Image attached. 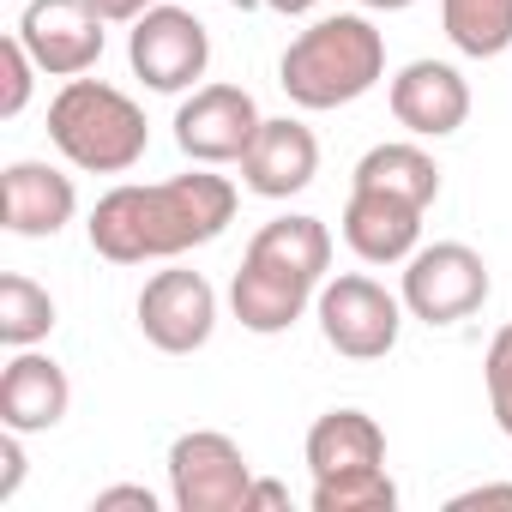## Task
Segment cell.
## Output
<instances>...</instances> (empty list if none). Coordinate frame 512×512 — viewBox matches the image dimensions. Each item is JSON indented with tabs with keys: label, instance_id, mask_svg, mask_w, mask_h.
I'll use <instances>...</instances> for the list:
<instances>
[{
	"label": "cell",
	"instance_id": "cell-2",
	"mask_svg": "<svg viewBox=\"0 0 512 512\" xmlns=\"http://www.w3.org/2000/svg\"><path fill=\"white\" fill-rule=\"evenodd\" d=\"M326 272H332V229L308 211L272 217V223L253 229V241L241 253V272L229 284V308L253 338H278L308 314Z\"/></svg>",
	"mask_w": 512,
	"mask_h": 512
},
{
	"label": "cell",
	"instance_id": "cell-20",
	"mask_svg": "<svg viewBox=\"0 0 512 512\" xmlns=\"http://www.w3.org/2000/svg\"><path fill=\"white\" fill-rule=\"evenodd\" d=\"M55 332V296L25 278V272H7L0 278V344L7 350H31Z\"/></svg>",
	"mask_w": 512,
	"mask_h": 512
},
{
	"label": "cell",
	"instance_id": "cell-3",
	"mask_svg": "<svg viewBox=\"0 0 512 512\" xmlns=\"http://www.w3.org/2000/svg\"><path fill=\"white\" fill-rule=\"evenodd\" d=\"M386 79V37L368 13H326L290 37L278 61V85L296 109H350Z\"/></svg>",
	"mask_w": 512,
	"mask_h": 512
},
{
	"label": "cell",
	"instance_id": "cell-1",
	"mask_svg": "<svg viewBox=\"0 0 512 512\" xmlns=\"http://www.w3.org/2000/svg\"><path fill=\"white\" fill-rule=\"evenodd\" d=\"M235 223V181L193 163L169 181H121L91 211V247L109 266H145V260H181V253L217 241Z\"/></svg>",
	"mask_w": 512,
	"mask_h": 512
},
{
	"label": "cell",
	"instance_id": "cell-21",
	"mask_svg": "<svg viewBox=\"0 0 512 512\" xmlns=\"http://www.w3.org/2000/svg\"><path fill=\"white\" fill-rule=\"evenodd\" d=\"M308 506L314 512H392L398 506V482L386 476V464L344 470V476H314Z\"/></svg>",
	"mask_w": 512,
	"mask_h": 512
},
{
	"label": "cell",
	"instance_id": "cell-9",
	"mask_svg": "<svg viewBox=\"0 0 512 512\" xmlns=\"http://www.w3.org/2000/svg\"><path fill=\"white\" fill-rule=\"evenodd\" d=\"M133 314H139V332H145L151 350H163V356H193V350H205L211 332H217V290L205 284V272L169 266V272L145 278Z\"/></svg>",
	"mask_w": 512,
	"mask_h": 512
},
{
	"label": "cell",
	"instance_id": "cell-28",
	"mask_svg": "<svg viewBox=\"0 0 512 512\" xmlns=\"http://www.w3.org/2000/svg\"><path fill=\"white\" fill-rule=\"evenodd\" d=\"M253 506H290V488L284 482H260V476H253V494H247V512Z\"/></svg>",
	"mask_w": 512,
	"mask_h": 512
},
{
	"label": "cell",
	"instance_id": "cell-5",
	"mask_svg": "<svg viewBox=\"0 0 512 512\" xmlns=\"http://www.w3.org/2000/svg\"><path fill=\"white\" fill-rule=\"evenodd\" d=\"M488 266L470 241H434V247H416L404 260V314L422 320V326H458L470 320L482 302H488Z\"/></svg>",
	"mask_w": 512,
	"mask_h": 512
},
{
	"label": "cell",
	"instance_id": "cell-13",
	"mask_svg": "<svg viewBox=\"0 0 512 512\" xmlns=\"http://www.w3.org/2000/svg\"><path fill=\"white\" fill-rule=\"evenodd\" d=\"M386 103H392V121L410 139H452L470 121V85H464V73L452 61H410V67H398Z\"/></svg>",
	"mask_w": 512,
	"mask_h": 512
},
{
	"label": "cell",
	"instance_id": "cell-27",
	"mask_svg": "<svg viewBox=\"0 0 512 512\" xmlns=\"http://www.w3.org/2000/svg\"><path fill=\"white\" fill-rule=\"evenodd\" d=\"M85 7L103 19V25H133V19H145L157 0H85Z\"/></svg>",
	"mask_w": 512,
	"mask_h": 512
},
{
	"label": "cell",
	"instance_id": "cell-15",
	"mask_svg": "<svg viewBox=\"0 0 512 512\" xmlns=\"http://www.w3.org/2000/svg\"><path fill=\"white\" fill-rule=\"evenodd\" d=\"M73 410V380L55 356L13 350V362L0 368V428H19V434H49L61 428V416Z\"/></svg>",
	"mask_w": 512,
	"mask_h": 512
},
{
	"label": "cell",
	"instance_id": "cell-11",
	"mask_svg": "<svg viewBox=\"0 0 512 512\" xmlns=\"http://www.w3.org/2000/svg\"><path fill=\"white\" fill-rule=\"evenodd\" d=\"M19 43L49 79H85L103 61V19L85 0H25Z\"/></svg>",
	"mask_w": 512,
	"mask_h": 512
},
{
	"label": "cell",
	"instance_id": "cell-8",
	"mask_svg": "<svg viewBox=\"0 0 512 512\" xmlns=\"http://www.w3.org/2000/svg\"><path fill=\"white\" fill-rule=\"evenodd\" d=\"M127 61H133V79H139L145 91L181 97V91H193V79H205V67H211V31H205L187 7H151V13L133 19V31H127Z\"/></svg>",
	"mask_w": 512,
	"mask_h": 512
},
{
	"label": "cell",
	"instance_id": "cell-10",
	"mask_svg": "<svg viewBox=\"0 0 512 512\" xmlns=\"http://www.w3.org/2000/svg\"><path fill=\"white\" fill-rule=\"evenodd\" d=\"M260 103L241 85H193V97L175 109V145L187 163H205V169H223V163H241L253 133H260Z\"/></svg>",
	"mask_w": 512,
	"mask_h": 512
},
{
	"label": "cell",
	"instance_id": "cell-22",
	"mask_svg": "<svg viewBox=\"0 0 512 512\" xmlns=\"http://www.w3.org/2000/svg\"><path fill=\"white\" fill-rule=\"evenodd\" d=\"M37 61H31V49L19 43V31L0 43V115H25V103H31V85H37Z\"/></svg>",
	"mask_w": 512,
	"mask_h": 512
},
{
	"label": "cell",
	"instance_id": "cell-29",
	"mask_svg": "<svg viewBox=\"0 0 512 512\" xmlns=\"http://www.w3.org/2000/svg\"><path fill=\"white\" fill-rule=\"evenodd\" d=\"M266 7H272V13H284V19H308L320 0H266Z\"/></svg>",
	"mask_w": 512,
	"mask_h": 512
},
{
	"label": "cell",
	"instance_id": "cell-17",
	"mask_svg": "<svg viewBox=\"0 0 512 512\" xmlns=\"http://www.w3.org/2000/svg\"><path fill=\"white\" fill-rule=\"evenodd\" d=\"M308 470L314 476H344V470H368V464H386V428L368 416V410H326L314 428H308Z\"/></svg>",
	"mask_w": 512,
	"mask_h": 512
},
{
	"label": "cell",
	"instance_id": "cell-30",
	"mask_svg": "<svg viewBox=\"0 0 512 512\" xmlns=\"http://www.w3.org/2000/svg\"><path fill=\"white\" fill-rule=\"evenodd\" d=\"M356 7H368V13H404V7H416V0H356Z\"/></svg>",
	"mask_w": 512,
	"mask_h": 512
},
{
	"label": "cell",
	"instance_id": "cell-24",
	"mask_svg": "<svg viewBox=\"0 0 512 512\" xmlns=\"http://www.w3.org/2000/svg\"><path fill=\"white\" fill-rule=\"evenodd\" d=\"M19 482H25V434L7 428V434H0V506L19 494Z\"/></svg>",
	"mask_w": 512,
	"mask_h": 512
},
{
	"label": "cell",
	"instance_id": "cell-6",
	"mask_svg": "<svg viewBox=\"0 0 512 512\" xmlns=\"http://www.w3.org/2000/svg\"><path fill=\"white\" fill-rule=\"evenodd\" d=\"M314 320H320V332H326V344L338 356L380 362V356H392V344L404 332V296H392L368 272H344V278H326L320 284Z\"/></svg>",
	"mask_w": 512,
	"mask_h": 512
},
{
	"label": "cell",
	"instance_id": "cell-14",
	"mask_svg": "<svg viewBox=\"0 0 512 512\" xmlns=\"http://www.w3.org/2000/svg\"><path fill=\"white\" fill-rule=\"evenodd\" d=\"M314 175H320L314 127H302L290 115H266L253 145H247V157H241V187L260 193V199H290V193L314 187Z\"/></svg>",
	"mask_w": 512,
	"mask_h": 512
},
{
	"label": "cell",
	"instance_id": "cell-25",
	"mask_svg": "<svg viewBox=\"0 0 512 512\" xmlns=\"http://www.w3.org/2000/svg\"><path fill=\"white\" fill-rule=\"evenodd\" d=\"M97 512H109V506H139V512H157V494L151 488H139V482H121V488H97V500H91Z\"/></svg>",
	"mask_w": 512,
	"mask_h": 512
},
{
	"label": "cell",
	"instance_id": "cell-16",
	"mask_svg": "<svg viewBox=\"0 0 512 512\" xmlns=\"http://www.w3.org/2000/svg\"><path fill=\"white\" fill-rule=\"evenodd\" d=\"M0 193H7V229L25 235V241H49L73 223L79 211V187L73 175H61L55 163H37V157H19L0 175Z\"/></svg>",
	"mask_w": 512,
	"mask_h": 512
},
{
	"label": "cell",
	"instance_id": "cell-12",
	"mask_svg": "<svg viewBox=\"0 0 512 512\" xmlns=\"http://www.w3.org/2000/svg\"><path fill=\"white\" fill-rule=\"evenodd\" d=\"M422 217L428 205L386 193V187H356L350 181V205H344V241L362 266H404L422 247Z\"/></svg>",
	"mask_w": 512,
	"mask_h": 512
},
{
	"label": "cell",
	"instance_id": "cell-18",
	"mask_svg": "<svg viewBox=\"0 0 512 512\" xmlns=\"http://www.w3.org/2000/svg\"><path fill=\"white\" fill-rule=\"evenodd\" d=\"M350 181H356V187L404 193V199H416V205H434V199H440V163H434L416 139H392V145L362 151V163H356Z\"/></svg>",
	"mask_w": 512,
	"mask_h": 512
},
{
	"label": "cell",
	"instance_id": "cell-7",
	"mask_svg": "<svg viewBox=\"0 0 512 512\" xmlns=\"http://www.w3.org/2000/svg\"><path fill=\"white\" fill-rule=\"evenodd\" d=\"M163 470H169V500L181 512H247L253 464L229 434H217V428L175 434Z\"/></svg>",
	"mask_w": 512,
	"mask_h": 512
},
{
	"label": "cell",
	"instance_id": "cell-23",
	"mask_svg": "<svg viewBox=\"0 0 512 512\" xmlns=\"http://www.w3.org/2000/svg\"><path fill=\"white\" fill-rule=\"evenodd\" d=\"M482 380H488V410H494L500 434L512 440V326L494 332V344L482 356Z\"/></svg>",
	"mask_w": 512,
	"mask_h": 512
},
{
	"label": "cell",
	"instance_id": "cell-19",
	"mask_svg": "<svg viewBox=\"0 0 512 512\" xmlns=\"http://www.w3.org/2000/svg\"><path fill=\"white\" fill-rule=\"evenodd\" d=\"M440 31L458 55L494 61L512 49V0H440Z\"/></svg>",
	"mask_w": 512,
	"mask_h": 512
},
{
	"label": "cell",
	"instance_id": "cell-4",
	"mask_svg": "<svg viewBox=\"0 0 512 512\" xmlns=\"http://www.w3.org/2000/svg\"><path fill=\"white\" fill-rule=\"evenodd\" d=\"M49 145L85 175H127L145 157L151 127H145V109L121 85L67 79L49 103Z\"/></svg>",
	"mask_w": 512,
	"mask_h": 512
},
{
	"label": "cell",
	"instance_id": "cell-26",
	"mask_svg": "<svg viewBox=\"0 0 512 512\" xmlns=\"http://www.w3.org/2000/svg\"><path fill=\"white\" fill-rule=\"evenodd\" d=\"M452 512H470V506H512V482H482V488H464L446 500Z\"/></svg>",
	"mask_w": 512,
	"mask_h": 512
}]
</instances>
